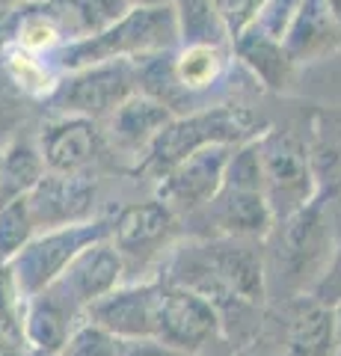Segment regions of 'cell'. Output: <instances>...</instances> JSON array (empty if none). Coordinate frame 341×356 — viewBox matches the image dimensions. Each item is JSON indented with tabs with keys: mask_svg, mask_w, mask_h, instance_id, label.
<instances>
[{
	"mask_svg": "<svg viewBox=\"0 0 341 356\" xmlns=\"http://www.w3.org/2000/svg\"><path fill=\"white\" fill-rule=\"evenodd\" d=\"M264 131H267V125L256 110L238 104H208L202 110H193V113L175 116L158 134L149 152L131 166V172L149 175L158 181L160 175H167L175 163L190 158L193 152L208 146H240V143L261 137Z\"/></svg>",
	"mask_w": 341,
	"mask_h": 356,
	"instance_id": "obj_1",
	"label": "cell"
},
{
	"mask_svg": "<svg viewBox=\"0 0 341 356\" xmlns=\"http://www.w3.org/2000/svg\"><path fill=\"white\" fill-rule=\"evenodd\" d=\"M181 44L178 15L172 3L163 6H131L128 13L98 36L65 44L57 54L60 72H78L110 60H142Z\"/></svg>",
	"mask_w": 341,
	"mask_h": 356,
	"instance_id": "obj_2",
	"label": "cell"
},
{
	"mask_svg": "<svg viewBox=\"0 0 341 356\" xmlns=\"http://www.w3.org/2000/svg\"><path fill=\"white\" fill-rule=\"evenodd\" d=\"M110 235H113V217H92L86 222H78V226L36 232V238L9 261L21 297L30 300L51 288L90 243L104 241Z\"/></svg>",
	"mask_w": 341,
	"mask_h": 356,
	"instance_id": "obj_3",
	"label": "cell"
},
{
	"mask_svg": "<svg viewBox=\"0 0 341 356\" xmlns=\"http://www.w3.org/2000/svg\"><path fill=\"white\" fill-rule=\"evenodd\" d=\"M258 143L264 158V196L276 222H282L321 193L312 166V146L294 131L282 128H267Z\"/></svg>",
	"mask_w": 341,
	"mask_h": 356,
	"instance_id": "obj_4",
	"label": "cell"
},
{
	"mask_svg": "<svg viewBox=\"0 0 341 356\" xmlns=\"http://www.w3.org/2000/svg\"><path fill=\"white\" fill-rule=\"evenodd\" d=\"M329 196L333 191L324 187L309 205H303L297 214L279 222V270L285 282L294 288H312L329 264V255L335 247V226L333 217L326 214Z\"/></svg>",
	"mask_w": 341,
	"mask_h": 356,
	"instance_id": "obj_5",
	"label": "cell"
},
{
	"mask_svg": "<svg viewBox=\"0 0 341 356\" xmlns=\"http://www.w3.org/2000/svg\"><path fill=\"white\" fill-rule=\"evenodd\" d=\"M140 92V74L134 60H110L69 72L48 102L57 116H86L104 122Z\"/></svg>",
	"mask_w": 341,
	"mask_h": 356,
	"instance_id": "obj_6",
	"label": "cell"
},
{
	"mask_svg": "<svg viewBox=\"0 0 341 356\" xmlns=\"http://www.w3.org/2000/svg\"><path fill=\"white\" fill-rule=\"evenodd\" d=\"M155 339L187 356H199L211 350L217 341H226L223 321H219V312L211 300L167 280H163Z\"/></svg>",
	"mask_w": 341,
	"mask_h": 356,
	"instance_id": "obj_7",
	"label": "cell"
},
{
	"mask_svg": "<svg viewBox=\"0 0 341 356\" xmlns=\"http://www.w3.org/2000/svg\"><path fill=\"white\" fill-rule=\"evenodd\" d=\"M235 146H208L175 163L155 181V196L178 217H193L208 208L226 187V170Z\"/></svg>",
	"mask_w": 341,
	"mask_h": 356,
	"instance_id": "obj_8",
	"label": "cell"
},
{
	"mask_svg": "<svg viewBox=\"0 0 341 356\" xmlns=\"http://www.w3.org/2000/svg\"><path fill=\"white\" fill-rule=\"evenodd\" d=\"M163 280L142 282V285H119L116 291L95 300L86 309V318L98 327L110 330L122 341H140L158 336V315H160Z\"/></svg>",
	"mask_w": 341,
	"mask_h": 356,
	"instance_id": "obj_9",
	"label": "cell"
},
{
	"mask_svg": "<svg viewBox=\"0 0 341 356\" xmlns=\"http://www.w3.org/2000/svg\"><path fill=\"white\" fill-rule=\"evenodd\" d=\"M95 199H98V184L92 172H78V175L48 172L27 193V202L39 232L78 226V222L98 217Z\"/></svg>",
	"mask_w": 341,
	"mask_h": 356,
	"instance_id": "obj_10",
	"label": "cell"
},
{
	"mask_svg": "<svg viewBox=\"0 0 341 356\" xmlns=\"http://www.w3.org/2000/svg\"><path fill=\"white\" fill-rule=\"evenodd\" d=\"M39 149L48 172L78 175L90 172L104 154L107 137L95 119L86 116H57L39 131Z\"/></svg>",
	"mask_w": 341,
	"mask_h": 356,
	"instance_id": "obj_11",
	"label": "cell"
},
{
	"mask_svg": "<svg viewBox=\"0 0 341 356\" xmlns=\"http://www.w3.org/2000/svg\"><path fill=\"white\" fill-rule=\"evenodd\" d=\"M175 226H178V214L155 196L146 202H131L119 208L110 241L125 255V264H142L172 241Z\"/></svg>",
	"mask_w": 341,
	"mask_h": 356,
	"instance_id": "obj_12",
	"label": "cell"
},
{
	"mask_svg": "<svg viewBox=\"0 0 341 356\" xmlns=\"http://www.w3.org/2000/svg\"><path fill=\"white\" fill-rule=\"evenodd\" d=\"M125 267H128L125 255L119 252L113 241L104 238V241L90 243L78 259L65 267V273L53 285L86 315V309H90L95 300L107 297L110 291H116V288L122 285Z\"/></svg>",
	"mask_w": 341,
	"mask_h": 356,
	"instance_id": "obj_13",
	"label": "cell"
},
{
	"mask_svg": "<svg viewBox=\"0 0 341 356\" xmlns=\"http://www.w3.org/2000/svg\"><path fill=\"white\" fill-rule=\"evenodd\" d=\"M86 315L65 297L57 285L45 288L42 294L24 300V312H21V332L30 350L60 356L65 341L72 339L74 327L81 324Z\"/></svg>",
	"mask_w": 341,
	"mask_h": 356,
	"instance_id": "obj_14",
	"label": "cell"
},
{
	"mask_svg": "<svg viewBox=\"0 0 341 356\" xmlns=\"http://www.w3.org/2000/svg\"><path fill=\"white\" fill-rule=\"evenodd\" d=\"M172 119H175V113L163 102H158V98H151L146 92H137V95H131L113 116L104 119L107 122L104 137L110 146L128 154V158H134V163H137Z\"/></svg>",
	"mask_w": 341,
	"mask_h": 356,
	"instance_id": "obj_15",
	"label": "cell"
},
{
	"mask_svg": "<svg viewBox=\"0 0 341 356\" xmlns=\"http://www.w3.org/2000/svg\"><path fill=\"white\" fill-rule=\"evenodd\" d=\"M285 356H329L338 348L335 309L317 303L312 294L294 297L282 327Z\"/></svg>",
	"mask_w": 341,
	"mask_h": 356,
	"instance_id": "obj_16",
	"label": "cell"
},
{
	"mask_svg": "<svg viewBox=\"0 0 341 356\" xmlns=\"http://www.w3.org/2000/svg\"><path fill=\"white\" fill-rule=\"evenodd\" d=\"M199 214H208L217 226V238H244V241H264L276 226L273 208L267 196L258 191H235L223 187V193Z\"/></svg>",
	"mask_w": 341,
	"mask_h": 356,
	"instance_id": "obj_17",
	"label": "cell"
},
{
	"mask_svg": "<svg viewBox=\"0 0 341 356\" xmlns=\"http://www.w3.org/2000/svg\"><path fill=\"white\" fill-rule=\"evenodd\" d=\"M226 69H228V44H178L175 48L172 74L184 98V113L202 110L199 95L223 81Z\"/></svg>",
	"mask_w": 341,
	"mask_h": 356,
	"instance_id": "obj_18",
	"label": "cell"
},
{
	"mask_svg": "<svg viewBox=\"0 0 341 356\" xmlns=\"http://www.w3.org/2000/svg\"><path fill=\"white\" fill-rule=\"evenodd\" d=\"M335 36H341V24L329 9V0H303L282 42L294 63H303L333 48Z\"/></svg>",
	"mask_w": 341,
	"mask_h": 356,
	"instance_id": "obj_19",
	"label": "cell"
},
{
	"mask_svg": "<svg viewBox=\"0 0 341 356\" xmlns=\"http://www.w3.org/2000/svg\"><path fill=\"white\" fill-rule=\"evenodd\" d=\"M235 54L244 65L258 77V81L267 86V89H285L291 81V72H294V57L288 54L282 39H273L267 36L264 30L252 27L247 30L244 36L235 42Z\"/></svg>",
	"mask_w": 341,
	"mask_h": 356,
	"instance_id": "obj_20",
	"label": "cell"
},
{
	"mask_svg": "<svg viewBox=\"0 0 341 356\" xmlns=\"http://www.w3.org/2000/svg\"><path fill=\"white\" fill-rule=\"evenodd\" d=\"M48 175L39 140L15 137L0 152V205L27 196Z\"/></svg>",
	"mask_w": 341,
	"mask_h": 356,
	"instance_id": "obj_21",
	"label": "cell"
},
{
	"mask_svg": "<svg viewBox=\"0 0 341 356\" xmlns=\"http://www.w3.org/2000/svg\"><path fill=\"white\" fill-rule=\"evenodd\" d=\"M0 60H3V72L21 95L30 98H51L63 83L60 69H51L42 54H30L18 48L13 42L0 44Z\"/></svg>",
	"mask_w": 341,
	"mask_h": 356,
	"instance_id": "obj_22",
	"label": "cell"
},
{
	"mask_svg": "<svg viewBox=\"0 0 341 356\" xmlns=\"http://www.w3.org/2000/svg\"><path fill=\"white\" fill-rule=\"evenodd\" d=\"M69 44L98 36L122 18L131 3L128 0H53Z\"/></svg>",
	"mask_w": 341,
	"mask_h": 356,
	"instance_id": "obj_23",
	"label": "cell"
},
{
	"mask_svg": "<svg viewBox=\"0 0 341 356\" xmlns=\"http://www.w3.org/2000/svg\"><path fill=\"white\" fill-rule=\"evenodd\" d=\"M181 44H228V27L214 0H172Z\"/></svg>",
	"mask_w": 341,
	"mask_h": 356,
	"instance_id": "obj_24",
	"label": "cell"
},
{
	"mask_svg": "<svg viewBox=\"0 0 341 356\" xmlns=\"http://www.w3.org/2000/svg\"><path fill=\"white\" fill-rule=\"evenodd\" d=\"M36 232L39 229H36V220H33L27 196L0 205V261L3 264L13 261L36 238Z\"/></svg>",
	"mask_w": 341,
	"mask_h": 356,
	"instance_id": "obj_25",
	"label": "cell"
},
{
	"mask_svg": "<svg viewBox=\"0 0 341 356\" xmlns=\"http://www.w3.org/2000/svg\"><path fill=\"white\" fill-rule=\"evenodd\" d=\"M226 187L264 193V158H261L258 137L235 146L232 161H228V170H226Z\"/></svg>",
	"mask_w": 341,
	"mask_h": 356,
	"instance_id": "obj_26",
	"label": "cell"
},
{
	"mask_svg": "<svg viewBox=\"0 0 341 356\" xmlns=\"http://www.w3.org/2000/svg\"><path fill=\"white\" fill-rule=\"evenodd\" d=\"M60 356H122V339H116L110 330L98 327L95 321L83 318L74 327L72 339L65 341Z\"/></svg>",
	"mask_w": 341,
	"mask_h": 356,
	"instance_id": "obj_27",
	"label": "cell"
},
{
	"mask_svg": "<svg viewBox=\"0 0 341 356\" xmlns=\"http://www.w3.org/2000/svg\"><path fill=\"white\" fill-rule=\"evenodd\" d=\"M214 3L219 9V15H223L228 36H232V44H235L247 30L258 24L267 0H214Z\"/></svg>",
	"mask_w": 341,
	"mask_h": 356,
	"instance_id": "obj_28",
	"label": "cell"
},
{
	"mask_svg": "<svg viewBox=\"0 0 341 356\" xmlns=\"http://www.w3.org/2000/svg\"><path fill=\"white\" fill-rule=\"evenodd\" d=\"M309 294L329 309H335L341 303V214L335 217V247H333V255H329V264L321 273V280L309 288Z\"/></svg>",
	"mask_w": 341,
	"mask_h": 356,
	"instance_id": "obj_29",
	"label": "cell"
},
{
	"mask_svg": "<svg viewBox=\"0 0 341 356\" xmlns=\"http://www.w3.org/2000/svg\"><path fill=\"white\" fill-rule=\"evenodd\" d=\"M122 356H187V353L175 350L158 339H140V341H122Z\"/></svg>",
	"mask_w": 341,
	"mask_h": 356,
	"instance_id": "obj_30",
	"label": "cell"
},
{
	"mask_svg": "<svg viewBox=\"0 0 341 356\" xmlns=\"http://www.w3.org/2000/svg\"><path fill=\"white\" fill-rule=\"evenodd\" d=\"M131 6H163V3H172V0H128Z\"/></svg>",
	"mask_w": 341,
	"mask_h": 356,
	"instance_id": "obj_31",
	"label": "cell"
},
{
	"mask_svg": "<svg viewBox=\"0 0 341 356\" xmlns=\"http://www.w3.org/2000/svg\"><path fill=\"white\" fill-rule=\"evenodd\" d=\"M329 9H333V15H335V21L341 24V0H329Z\"/></svg>",
	"mask_w": 341,
	"mask_h": 356,
	"instance_id": "obj_32",
	"label": "cell"
},
{
	"mask_svg": "<svg viewBox=\"0 0 341 356\" xmlns=\"http://www.w3.org/2000/svg\"><path fill=\"white\" fill-rule=\"evenodd\" d=\"M335 324H338V344H341V303L335 306Z\"/></svg>",
	"mask_w": 341,
	"mask_h": 356,
	"instance_id": "obj_33",
	"label": "cell"
},
{
	"mask_svg": "<svg viewBox=\"0 0 341 356\" xmlns=\"http://www.w3.org/2000/svg\"><path fill=\"white\" fill-rule=\"evenodd\" d=\"M199 356H217V353H211V350H205V353H199Z\"/></svg>",
	"mask_w": 341,
	"mask_h": 356,
	"instance_id": "obj_34",
	"label": "cell"
}]
</instances>
